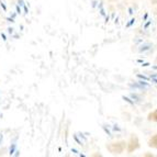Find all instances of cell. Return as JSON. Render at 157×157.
Instances as JSON below:
<instances>
[{
	"label": "cell",
	"mask_w": 157,
	"mask_h": 157,
	"mask_svg": "<svg viewBox=\"0 0 157 157\" xmlns=\"http://www.w3.org/2000/svg\"><path fill=\"white\" fill-rule=\"evenodd\" d=\"M140 147V142H139V139H137V136H132L131 140H130V143L128 144V153H132L134 151Z\"/></svg>",
	"instance_id": "7a4b0ae2"
},
{
	"label": "cell",
	"mask_w": 157,
	"mask_h": 157,
	"mask_svg": "<svg viewBox=\"0 0 157 157\" xmlns=\"http://www.w3.org/2000/svg\"><path fill=\"white\" fill-rule=\"evenodd\" d=\"M147 119L148 121H153V122H157V110L151 112L148 115H147Z\"/></svg>",
	"instance_id": "277c9868"
},
{
	"label": "cell",
	"mask_w": 157,
	"mask_h": 157,
	"mask_svg": "<svg viewBox=\"0 0 157 157\" xmlns=\"http://www.w3.org/2000/svg\"><path fill=\"white\" fill-rule=\"evenodd\" d=\"M148 146L157 149V134L153 135L152 137L149 139V141H148Z\"/></svg>",
	"instance_id": "3957f363"
},
{
	"label": "cell",
	"mask_w": 157,
	"mask_h": 157,
	"mask_svg": "<svg viewBox=\"0 0 157 157\" xmlns=\"http://www.w3.org/2000/svg\"><path fill=\"white\" fill-rule=\"evenodd\" d=\"M108 151L112 154H121L123 153L124 148H125V143L124 142H118V143H112V144L107 146Z\"/></svg>",
	"instance_id": "6da1fadb"
}]
</instances>
